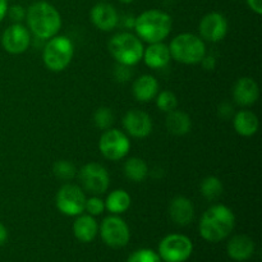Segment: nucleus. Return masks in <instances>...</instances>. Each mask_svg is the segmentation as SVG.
Masks as SVG:
<instances>
[{"label":"nucleus","instance_id":"a878e982","mask_svg":"<svg viewBox=\"0 0 262 262\" xmlns=\"http://www.w3.org/2000/svg\"><path fill=\"white\" fill-rule=\"evenodd\" d=\"M201 194L209 201H216L223 194L224 187H223L222 181L216 177H207L201 183Z\"/></svg>","mask_w":262,"mask_h":262},{"label":"nucleus","instance_id":"cd10ccee","mask_svg":"<svg viewBox=\"0 0 262 262\" xmlns=\"http://www.w3.org/2000/svg\"><path fill=\"white\" fill-rule=\"evenodd\" d=\"M155 99L156 106L164 113L173 112V110H176L177 106H178V99H177V96L174 95V92L168 91V90L158 92Z\"/></svg>","mask_w":262,"mask_h":262},{"label":"nucleus","instance_id":"b1692460","mask_svg":"<svg viewBox=\"0 0 262 262\" xmlns=\"http://www.w3.org/2000/svg\"><path fill=\"white\" fill-rule=\"evenodd\" d=\"M104 202L105 210L112 212L113 215H120L129 209L132 199L124 189H115V191L110 192L109 196L106 197V201Z\"/></svg>","mask_w":262,"mask_h":262},{"label":"nucleus","instance_id":"9d476101","mask_svg":"<svg viewBox=\"0 0 262 262\" xmlns=\"http://www.w3.org/2000/svg\"><path fill=\"white\" fill-rule=\"evenodd\" d=\"M56 207L67 216H78L84 211L86 196L76 184L67 183L56 193Z\"/></svg>","mask_w":262,"mask_h":262},{"label":"nucleus","instance_id":"1a4fd4ad","mask_svg":"<svg viewBox=\"0 0 262 262\" xmlns=\"http://www.w3.org/2000/svg\"><path fill=\"white\" fill-rule=\"evenodd\" d=\"M100 235L106 246L112 248H122L130 239L129 227L118 215H112L102 220L100 225Z\"/></svg>","mask_w":262,"mask_h":262},{"label":"nucleus","instance_id":"4c0bfd02","mask_svg":"<svg viewBox=\"0 0 262 262\" xmlns=\"http://www.w3.org/2000/svg\"><path fill=\"white\" fill-rule=\"evenodd\" d=\"M8 241V230L3 223H0V246L5 245Z\"/></svg>","mask_w":262,"mask_h":262},{"label":"nucleus","instance_id":"aec40b11","mask_svg":"<svg viewBox=\"0 0 262 262\" xmlns=\"http://www.w3.org/2000/svg\"><path fill=\"white\" fill-rule=\"evenodd\" d=\"M133 96L140 102H148L156 97L159 92L158 79L150 74H143L138 77L132 87Z\"/></svg>","mask_w":262,"mask_h":262},{"label":"nucleus","instance_id":"6ab92c4d","mask_svg":"<svg viewBox=\"0 0 262 262\" xmlns=\"http://www.w3.org/2000/svg\"><path fill=\"white\" fill-rule=\"evenodd\" d=\"M142 58L146 66L150 67L151 69H161L168 66L171 56L169 46H166L163 42H155L150 43L148 48L143 50Z\"/></svg>","mask_w":262,"mask_h":262},{"label":"nucleus","instance_id":"2eb2a0df","mask_svg":"<svg viewBox=\"0 0 262 262\" xmlns=\"http://www.w3.org/2000/svg\"><path fill=\"white\" fill-rule=\"evenodd\" d=\"M91 20L100 31L109 32L113 31L119 23V15L117 9L107 3H97L91 9Z\"/></svg>","mask_w":262,"mask_h":262},{"label":"nucleus","instance_id":"ddd939ff","mask_svg":"<svg viewBox=\"0 0 262 262\" xmlns=\"http://www.w3.org/2000/svg\"><path fill=\"white\" fill-rule=\"evenodd\" d=\"M201 37L210 42H219L228 33V20L222 13H207L200 22Z\"/></svg>","mask_w":262,"mask_h":262},{"label":"nucleus","instance_id":"9b49d317","mask_svg":"<svg viewBox=\"0 0 262 262\" xmlns=\"http://www.w3.org/2000/svg\"><path fill=\"white\" fill-rule=\"evenodd\" d=\"M79 181L86 192L91 194H102L110 186V177L106 169L99 163H89L79 171Z\"/></svg>","mask_w":262,"mask_h":262},{"label":"nucleus","instance_id":"4468645a","mask_svg":"<svg viewBox=\"0 0 262 262\" xmlns=\"http://www.w3.org/2000/svg\"><path fill=\"white\" fill-rule=\"evenodd\" d=\"M123 127L125 132L135 138H146L152 132V119L147 113L133 109L123 117Z\"/></svg>","mask_w":262,"mask_h":262},{"label":"nucleus","instance_id":"ea45409f","mask_svg":"<svg viewBox=\"0 0 262 262\" xmlns=\"http://www.w3.org/2000/svg\"><path fill=\"white\" fill-rule=\"evenodd\" d=\"M120 3H123V4H130V3H133L135 0H119Z\"/></svg>","mask_w":262,"mask_h":262},{"label":"nucleus","instance_id":"39448f33","mask_svg":"<svg viewBox=\"0 0 262 262\" xmlns=\"http://www.w3.org/2000/svg\"><path fill=\"white\" fill-rule=\"evenodd\" d=\"M170 56L183 64H197L206 55L204 40L193 33H181L171 40Z\"/></svg>","mask_w":262,"mask_h":262},{"label":"nucleus","instance_id":"6e6552de","mask_svg":"<svg viewBox=\"0 0 262 262\" xmlns=\"http://www.w3.org/2000/svg\"><path fill=\"white\" fill-rule=\"evenodd\" d=\"M99 148L102 156L110 161H118L129 152L130 142L124 132L114 128L104 130L99 141Z\"/></svg>","mask_w":262,"mask_h":262},{"label":"nucleus","instance_id":"412c9836","mask_svg":"<svg viewBox=\"0 0 262 262\" xmlns=\"http://www.w3.org/2000/svg\"><path fill=\"white\" fill-rule=\"evenodd\" d=\"M74 237L83 243H90L96 238L99 233V225L91 215H78L73 223Z\"/></svg>","mask_w":262,"mask_h":262},{"label":"nucleus","instance_id":"0eeeda50","mask_svg":"<svg viewBox=\"0 0 262 262\" xmlns=\"http://www.w3.org/2000/svg\"><path fill=\"white\" fill-rule=\"evenodd\" d=\"M193 252V243L187 235L173 233L159 243V256L164 262H186Z\"/></svg>","mask_w":262,"mask_h":262},{"label":"nucleus","instance_id":"bb28decb","mask_svg":"<svg viewBox=\"0 0 262 262\" xmlns=\"http://www.w3.org/2000/svg\"><path fill=\"white\" fill-rule=\"evenodd\" d=\"M53 173L60 181H72L76 177V166L68 160H58L53 165Z\"/></svg>","mask_w":262,"mask_h":262},{"label":"nucleus","instance_id":"c756f323","mask_svg":"<svg viewBox=\"0 0 262 262\" xmlns=\"http://www.w3.org/2000/svg\"><path fill=\"white\" fill-rule=\"evenodd\" d=\"M127 262H163L159 253L155 251L148 250V248H141L135 251L132 255L128 257Z\"/></svg>","mask_w":262,"mask_h":262},{"label":"nucleus","instance_id":"f704fd0d","mask_svg":"<svg viewBox=\"0 0 262 262\" xmlns=\"http://www.w3.org/2000/svg\"><path fill=\"white\" fill-rule=\"evenodd\" d=\"M233 115V106L228 102H223L219 106V117L223 119H229Z\"/></svg>","mask_w":262,"mask_h":262},{"label":"nucleus","instance_id":"5701e85b","mask_svg":"<svg viewBox=\"0 0 262 262\" xmlns=\"http://www.w3.org/2000/svg\"><path fill=\"white\" fill-rule=\"evenodd\" d=\"M166 129L174 136H184L191 130L192 122L187 113L181 110H173L166 115Z\"/></svg>","mask_w":262,"mask_h":262},{"label":"nucleus","instance_id":"4be33fe9","mask_svg":"<svg viewBox=\"0 0 262 262\" xmlns=\"http://www.w3.org/2000/svg\"><path fill=\"white\" fill-rule=\"evenodd\" d=\"M235 132L242 137H252L258 130V118L255 113L250 110H241L234 115L233 119Z\"/></svg>","mask_w":262,"mask_h":262},{"label":"nucleus","instance_id":"2f4dec72","mask_svg":"<svg viewBox=\"0 0 262 262\" xmlns=\"http://www.w3.org/2000/svg\"><path fill=\"white\" fill-rule=\"evenodd\" d=\"M7 14L14 23H20L26 18V9L22 5H12L8 8Z\"/></svg>","mask_w":262,"mask_h":262},{"label":"nucleus","instance_id":"7ed1b4c3","mask_svg":"<svg viewBox=\"0 0 262 262\" xmlns=\"http://www.w3.org/2000/svg\"><path fill=\"white\" fill-rule=\"evenodd\" d=\"M173 20L168 13L150 9L141 13L135 20V31L140 38L148 43L163 42L171 32Z\"/></svg>","mask_w":262,"mask_h":262},{"label":"nucleus","instance_id":"473e14b6","mask_svg":"<svg viewBox=\"0 0 262 262\" xmlns=\"http://www.w3.org/2000/svg\"><path fill=\"white\" fill-rule=\"evenodd\" d=\"M132 77V71L129 69V67L122 66V64H118L114 69V78L118 82H127L128 79Z\"/></svg>","mask_w":262,"mask_h":262},{"label":"nucleus","instance_id":"20e7f679","mask_svg":"<svg viewBox=\"0 0 262 262\" xmlns=\"http://www.w3.org/2000/svg\"><path fill=\"white\" fill-rule=\"evenodd\" d=\"M107 48L118 64L127 67L140 63L145 50L141 38L130 32H120L114 35L110 38Z\"/></svg>","mask_w":262,"mask_h":262},{"label":"nucleus","instance_id":"c9c22d12","mask_svg":"<svg viewBox=\"0 0 262 262\" xmlns=\"http://www.w3.org/2000/svg\"><path fill=\"white\" fill-rule=\"evenodd\" d=\"M247 4L250 9L256 14H262V0H247Z\"/></svg>","mask_w":262,"mask_h":262},{"label":"nucleus","instance_id":"c85d7f7f","mask_svg":"<svg viewBox=\"0 0 262 262\" xmlns=\"http://www.w3.org/2000/svg\"><path fill=\"white\" fill-rule=\"evenodd\" d=\"M114 113L109 107H99L94 114V124L95 127L99 128L101 130H106L112 128L113 123H114Z\"/></svg>","mask_w":262,"mask_h":262},{"label":"nucleus","instance_id":"f3484780","mask_svg":"<svg viewBox=\"0 0 262 262\" xmlns=\"http://www.w3.org/2000/svg\"><path fill=\"white\" fill-rule=\"evenodd\" d=\"M169 216L177 225H188L194 216V206L191 200L184 196L174 197L169 205Z\"/></svg>","mask_w":262,"mask_h":262},{"label":"nucleus","instance_id":"58836bf2","mask_svg":"<svg viewBox=\"0 0 262 262\" xmlns=\"http://www.w3.org/2000/svg\"><path fill=\"white\" fill-rule=\"evenodd\" d=\"M8 12V0H0V22L4 19Z\"/></svg>","mask_w":262,"mask_h":262},{"label":"nucleus","instance_id":"393cba45","mask_svg":"<svg viewBox=\"0 0 262 262\" xmlns=\"http://www.w3.org/2000/svg\"><path fill=\"white\" fill-rule=\"evenodd\" d=\"M124 174L132 182L140 183L145 181L146 177L148 176V166L142 159L130 158L124 164Z\"/></svg>","mask_w":262,"mask_h":262},{"label":"nucleus","instance_id":"f257e3e1","mask_svg":"<svg viewBox=\"0 0 262 262\" xmlns=\"http://www.w3.org/2000/svg\"><path fill=\"white\" fill-rule=\"evenodd\" d=\"M235 225L234 212L225 205H212L200 220V234L210 243L222 242L229 237Z\"/></svg>","mask_w":262,"mask_h":262},{"label":"nucleus","instance_id":"f03ea898","mask_svg":"<svg viewBox=\"0 0 262 262\" xmlns=\"http://www.w3.org/2000/svg\"><path fill=\"white\" fill-rule=\"evenodd\" d=\"M26 18L31 32L41 40L54 37L61 28L60 13L48 2L33 3L26 12Z\"/></svg>","mask_w":262,"mask_h":262},{"label":"nucleus","instance_id":"f8f14e48","mask_svg":"<svg viewBox=\"0 0 262 262\" xmlns=\"http://www.w3.org/2000/svg\"><path fill=\"white\" fill-rule=\"evenodd\" d=\"M2 45L9 54L25 53L31 45L30 31L20 23H13L3 32Z\"/></svg>","mask_w":262,"mask_h":262},{"label":"nucleus","instance_id":"423d86ee","mask_svg":"<svg viewBox=\"0 0 262 262\" xmlns=\"http://www.w3.org/2000/svg\"><path fill=\"white\" fill-rule=\"evenodd\" d=\"M74 55V45L67 36L49 38L42 50V61L51 72H61L71 64Z\"/></svg>","mask_w":262,"mask_h":262},{"label":"nucleus","instance_id":"72a5a7b5","mask_svg":"<svg viewBox=\"0 0 262 262\" xmlns=\"http://www.w3.org/2000/svg\"><path fill=\"white\" fill-rule=\"evenodd\" d=\"M200 63L202 64L204 69H206V71H214L215 67H216V58L212 55H205Z\"/></svg>","mask_w":262,"mask_h":262},{"label":"nucleus","instance_id":"a211bd4d","mask_svg":"<svg viewBox=\"0 0 262 262\" xmlns=\"http://www.w3.org/2000/svg\"><path fill=\"white\" fill-rule=\"evenodd\" d=\"M255 248L256 246L252 238L246 234H238L228 242L227 252L232 260L242 262L252 257L255 253Z\"/></svg>","mask_w":262,"mask_h":262},{"label":"nucleus","instance_id":"e433bc0d","mask_svg":"<svg viewBox=\"0 0 262 262\" xmlns=\"http://www.w3.org/2000/svg\"><path fill=\"white\" fill-rule=\"evenodd\" d=\"M136 18L132 15H124L123 17V27L124 28H133L135 27Z\"/></svg>","mask_w":262,"mask_h":262},{"label":"nucleus","instance_id":"dca6fc26","mask_svg":"<svg viewBox=\"0 0 262 262\" xmlns=\"http://www.w3.org/2000/svg\"><path fill=\"white\" fill-rule=\"evenodd\" d=\"M260 96L257 82L251 77H242L238 79L233 89V97L241 106H251Z\"/></svg>","mask_w":262,"mask_h":262},{"label":"nucleus","instance_id":"7c9ffc66","mask_svg":"<svg viewBox=\"0 0 262 262\" xmlns=\"http://www.w3.org/2000/svg\"><path fill=\"white\" fill-rule=\"evenodd\" d=\"M84 211L89 212V215H91V216L101 215L105 211V202L95 194V196L90 197V199H86Z\"/></svg>","mask_w":262,"mask_h":262}]
</instances>
